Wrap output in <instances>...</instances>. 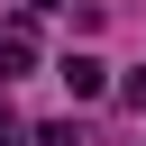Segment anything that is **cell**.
Here are the masks:
<instances>
[{"instance_id":"obj_1","label":"cell","mask_w":146,"mask_h":146,"mask_svg":"<svg viewBox=\"0 0 146 146\" xmlns=\"http://www.w3.org/2000/svg\"><path fill=\"white\" fill-rule=\"evenodd\" d=\"M55 73H64V91H73V100H100V91H110V64H100V55H64Z\"/></svg>"},{"instance_id":"obj_2","label":"cell","mask_w":146,"mask_h":146,"mask_svg":"<svg viewBox=\"0 0 146 146\" xmlns=\"http://www.w3.org/2000/svg\"><path fill=\"white\" fill-rule=\"evenodd\" d=\"M0 64H9V73L36 64V27H27V18H0Z\"/></svg>"},{"instance_id":"obj_4","label":"cell","mask_w":146,"mask_h":146,"mask_svg":"<svg viewBox=\"0 0 146 146\" xmlns=\"http://www.w3.org/2000/svg\"><path fill=\"white\" fill-rule=\"evenodd\" d=\"M0 146H18V110H9V100H0Z\"/></svg>"},{"instance_id":"obj_3","label":"cell","mask_w":146,"mask_h":146,"mask_svg":"<svg viewBox=\"0 0 146 146\" xmlns=\"http://www.w3.org/2000/svg\"><path fill=\"white\" fill-rule=\"evenodd\" d=\"M36 146H82V137H73V119H55V128H36Z\"/></svg>"}]
</instances>
